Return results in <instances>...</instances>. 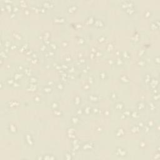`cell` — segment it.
Masks as SVG:
<instances>
[{"mask_svg": "<svg viewBox=\"0 0 160 160\" xmlns=\"http://www.w3.org/2000/svg\"><path fill=\"white\" fill-rule=\"evenodd\" d=\"M116 154L118 155V156L124 157V156H126V149L122 148H118L116 149Z\"/></svg>", "mask_w": 160, "mask_h": 160, "instance_id": "cell-1", "label": "cell"}]
</instances>
